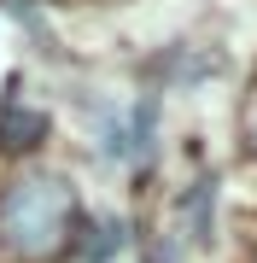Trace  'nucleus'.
Here are the masks:
<instances>
[{
    "instance_id": "1",
    "label": "nucleus",
    "mask_w": 257,
    "mask_h": 263,
    "mask_svg": "<svg viewBox=\"0 0 257 263\" xmlns=\"http://www.w3.org/2000/svg\"><path fill=\"white\" fill-rule=\"evenodd\" d=\"M76 193L58 176H18L0 193V240L24 263H47L76 246Z\"/></svg>"
},
{
    "instance_id": "2",
    "label": "nucleus",
    "mask_w": 257,
    "mask_h": 263,
    "mask_svg": "<svg viewBox=\"0 0 257 263\" xmlns=\"http://www.w3.org/2000/svg\"><path fill=\"white\" fill-rule=\"evenodd\" d=\"M41 135H47V111H24L18 100H6V111H0V146L29 152Z\"/></svg>"
},
{
    "instance_id": "3",
    "label": "nucleus",
    "mask_w": 257,
    "mask_h": 263,
    "mask_svg": "<svg viewBox=\"0 0 257 263\" xmlns=\"http://www.w3.org/2000/svg\"><path fill=\"white\" fill-rule=\"evenodd\" d=\"M76 234H82V257H88V263H111V257H117V252L129 246V228L117 222V216H100V222H82Z\"/></svg>"
},
{
    "instance_id": "4",
    "label": "nucleus",
    "mask_w": 257,
    "mask_h": 263,
    "mask_svg": "<svg viewBox=\"0 0 257 263\" xmlns=\"http://www.w3.org/2000/svg\"><path fill=\"white\" fill-rule=\"evenodd\" d=\"M210 199H216V187H210V181H193L187 187V199H181V222H187V234L193 240H210Z\"/></svg>"
},
{
    "instance_id": "5",
    "label": "nucleus",
    "mask_w": 257,
    "mask_h": 263,
    "mask_svg": "<svg viewBox=\"0 0 257 263\" xmlns=\"http://www.w3.org/2000/svg\"><path fill=\"white\" fill-rule=\"evenodd\" d=\"M251 141H257V117H251Z\"/></svg>"
}]
</instances>
